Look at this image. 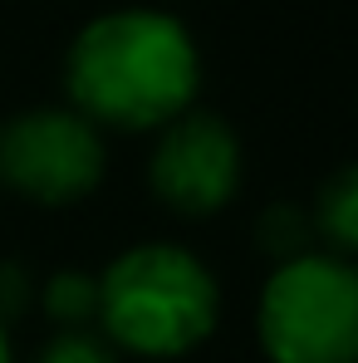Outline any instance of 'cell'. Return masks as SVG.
Segmentation results:
<instances>
[{
	"mask_svg": "<svg viewBox=\"0 0 358 363\" xmlns=\"http://www.w3.org/2000/svg\"><path fill=\"white\" fill-rule=\"evenodd\" d=\"M45 309L50 319L64 329H79L99 314V280L84 275V270H60L50 285H45Z\"/></svg>",
	"mask_w": 358,
	"mask_h": 363,
	"instance_id": "obj_7",
	"label": "cell"
},
{
	"mask_svg": "<svg viewBox=\"0 0 358 363\" xmlns=\"http://www.w3.org/2000/svg\"><path fill=\"white\" fill-rule=\"evenodd\" d=\"M0 363H15V354H10V334L0 329Z\"/></svg>",
	"mask_w": 358,
	"mask_h": 363,
	"instance_id": "obj_11",
	"label": "cell"
},
{
	"mask_svg": "<svg viewBox=\"0 0 358 363\" xmlns=\"http://www.w3.org/2000/svg\"><path fill=\"white\" fill-rule=\"evenodd\" d=\"M40 363H118V359H113V349L104 339H94L84 329H64L55 344H45Z\"/></svg>",
	"mask_w": 358,
	"mask_h": 363,
	"instance_id": "obj_9",
	"label": "cell"
},
{
	"mask_svg": "<svg viewBox=\"0 0 358 363\" xmlns=\"http://www.w3.org/2000/svg\"><path fill=\"white\" fill-rule=\"evenodd\" d=\"M0 182L40 206H69L104 182V143L69 108H30L0 128Z\"/></svg>",
	"mask_w": 358,
	"mask_h": 363,
	"instance_id": "obj_4",
	"label": "cell"
},
{
	"mask_svg": "<svg viewBox=\"0 0 358 363\" xmlns=\"http://www.w3.org/2000/svg\"><path fill=\"white\" fill-rule=\"evenodd\" d=\"M201 84L186 25L162 10H113L79 30L64 60L74 113L104 128L147 133L181 118Z\"/></svg>",
	"mask_w": 358,
	"mask_h": 363,
	"instance_id": "obj_1",
	"label": "cell"
},
{
	"mask_svg": "<svg viewBox=\"0 0 358 363\" xmlns=\"http://www.w3.org/2000/svg\"><path fill=\"white\" fill-rule=\"evenodd\" d=\"M240 186V138L216 113H181L152 152V191L181 216L221 211Z\"/></svg>",
	"mask_w": 358,
	"mask_h": 363,
	"instance_id": "obj_5",
	"label": "cell"
},
{
	"mask_svg": "<svg viewBox=\"0 0 358 363\" xmlns=\"http://www.w3.org/2000/svg\"><path fill=\"white\" fill-rule=\"evenodd\" d=\"M221 314L211 270L181 245H133L99 275V319L138 359L191 354Z\"/></svg>",
	"mask_w": 358,
	"mask_h": 363,
	"instance_id": "obj_2",
	"label": "cell"
},
{
	"mask_svg": "<svg viewBox=\"0 0 358 363\" xmlns=\"http://www.w3.org/2000/svg\"><path fill=\"white\" fill-rule=\"evenodd\" d=\"M25 309H30V275H25L20 265L0 260V329H5L15 314H25Z\"/></svg>",
	"mask_w": 358,
	"mask_h": 363,
	"instance_id": "obj_10",
	"label": "cell"
},
{
	"mask_svg": "<svg viewBox=\"0 0 358 363\" xmlns=\"http://www.w3.org/2000/svg\"><path fill=\"white\" fill-rule=\"evenodd\" d=\"M270 363H358V265L309 250L285 260L260 295Z\"/></svg>",
	"mask_w": 358,
	"mask_h": 363,
	"instance_id": "obj_3",
	"label": "cell"
},
{
	"mask_svg": "<svg viewBox=\"0 0 358 363\" xmlns=\"http://www.w3.org/2000/svg\"><path fill=\"white\" fill-rule=\"evenodd\" d=\"M309 241H314V221L290 206V201H280V206H270L265 216H260V245L285 265V260H299V255H309Z\"/></svg>",
	"mask_w": 358,
	"mask_h": 363,
	"instance_id": "obj_8",
	"label": "cell"
},
{
	"mask_svg": "<svg viewBox=\"0 0 358 363\" xmlns=\"http://www.w3.org/2000/svg\"><path fill=\"white\" fill-rule=\"evenodd\" d=\"M314 236L329 241V255H358V162L339 167L314 196Z\"/></svg>",
	"mask_w": 358,
	"mask_h": 363,
	"instance_id": "obj_6",
	"label": "cell"
}]
</instances>
